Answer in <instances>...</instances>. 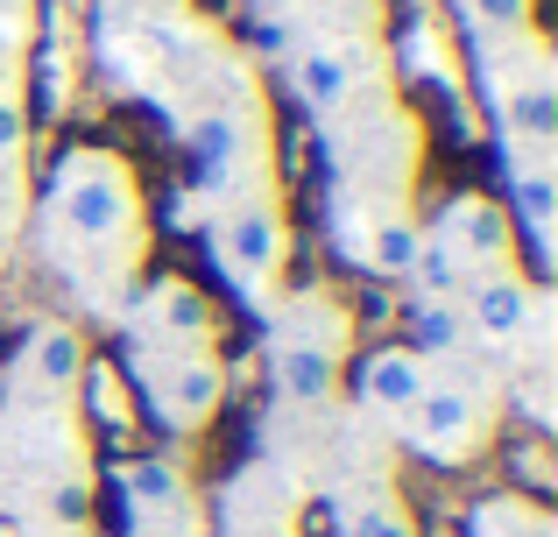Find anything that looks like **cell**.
I'll return each instance as SVG.
<instances>
[{"label":"cell","mask_w":558,"mask_h":537,"mask_svg":"<svg viewBox=\"0 0 558 537\" xmlns=\"http://www.w3.org/2000/svg\"><path fill=\"white\" fill-rule=\"evenodd\" d=\"M36 255L85 312H121V297L149 276L156 220L149 192H142L135 163L107 142H78L50 163V184L28 198V227Z\"/></svg>","instance_id":"1"},{"label":"cell","mask_w":558,"mask_h":537,"mask_svg":"<svg viewBox=\"0 0 558 537\" xmlns=\"http://www.w3.org/2000/svg\"><path fill=\"white\" fill-rule=\"evenodd\" d=\"M184 163L198 184L205 212L233 206V198H262L283 192L276 178V121H269V93H262L255 64L241 50H227L184 99Z\"/></svg>","instance_id":"2"},{"label":"cell","mask_w":558,"mask_h":537,"mask_svg":"<svg viewBox=\"0 0 558 537\" xmlns=\"http://www.w3.org/2000/svg\"><path fill=\"white\" fill-rule=\"evenodd\" d=\"M318 156H326V192L332 198L410 206L417 170H424V113L396 85H381V93L318 121Z\"/></svg>","instance_id":"3"},{"label":"cell","mask_w":558,"mask_h":537,"mask_svg":"<svg viewBox=\"0 0 558 537\" xmlns=\"http://www.w3.org/2000/svg\"><path fill=\"white\" fill-rule=\"evenodd\" d=\"M502 403H509V389H502V375H495V361L446 354V361H432L424 396L396 417L389 446H403L410 460H424V467H438V474L481 467V460L495 453V431H502Z\"/></svg>","instance_id":"4"},{"label":"cell","mask_w":558,"mask_h":537,"mask_svg":"<svg viewBox=\"0 0 558 537\" xmlns=\"http://www.w3.org/2000/svg\"><path fill=\"white\" fill-rule=\"evenodd\" d=\"M262 326H269V346H262L269 403H332L340 396V375L354 361V312L332 290H283L262 312Z\"/></svg>","instance_id":"5"},{"label":"cell","mask_w":558,"mask_h":537,"mask_svg":"<svg viewBox=\"0 0 558 537\" xmlns=\"http://www.w3.org/2000/svg\"><path fill=\"white\" fill-rule=\"evenodd\" d=\"M417 234H424V255H417V276H410V297L460 304L481 276L523 269V241L509 227L502 198H488V192H452L446 206H432L417 220Z\"/></svg>","instance_id":"6"},{"label":"cell","mask_w":558,"mask_h":537,"mask_svg":"<svg viewBox=\"0 0 558 537\" xmlns=\"http://www.w3.org/2000/svg\"><path fill=\"white\" fill-rule=\"evenodd\" d=\"M474 71L502 149H558V71L545 28L517 42H474Z\"/></svg>","instance_id":"7"},{"label":"cell","mask_w":558,"mask_h":537,"mask_svg":"<svg viewBox=\"0 0 558 537\" xmlns=\"http://www.w3.org/2000/svg\"><path fill=\"white\" fill-rule=\"evenodd\" d=\"M219 332V304L205 297L191 276H142L113 312V346L121 361H170V354H227Z\"/></svg>","instance_id":"8"},{"label":"cell","mask_w":558,"mask_h":537,"mask_svg":"<svg viewBox=\"0 0 558 537\" xmlns=\"http://www.w3.org/2000/svg\"><path fill=\"white\" fill-rule=\"evenodd\" d=\"M205 248H213L219 276L233 283V297H241L247 312H269V304L283 297V269H290V206H283V192L213 206L205 212Z\"/></svg>","instance_id":"9"},{"label":"cell","mask_w":558,"mask_h":537,"mask_svg":"<svg viewBox=\"0 0 558 537\" xmlns=\"http://www.w3.org/2000/svg\"><path fill=\"white\" fill-rule=\"evenodd\" d=\"M283 85L298 107H312V121L354 107L389 85V50H381V28H340V36H304L283 57Z\"/></svg>","instance_id":"10"},{"label":"cell","mask_w":558,"mask_h":537,"mask_svg":"<svg viewBox=\"0 0 558 537\" xmlns=\"http://www.w3.org/2000/svg\"><path fill=\"white\" fill-rule=\"evenodd\" d=\"M128 382L142 396V417H149L163 439H205L213 417L227 411V354H170V361H121Z\"/></svg>","instance_id":"11"},{"label":"cell","mask_w":558,"mask_h":537,"mask_svg":"<svg viewBox=\"0 0 558 537\" xmlns=\"http://www.w3.org/2000/svg\"><path fill=\"white\" fill-rule=\"evenodd\" d=\"M93 354H85V332L71 318H28L22 340H14L8 368H0V396H28V403H78Z\"/></svg>","instance_id":"12"},{"label":"cell","mask_w":558,"mask_h":537,"mask_svg":"<svg viewBox=\"0 0 558 537\" xmlns=\"http://www.w3.org/2000/svg\"><path fill=\"white\" fill-rule=\"evenodd\" d=\"M340 382H347V411H361L368 425L396 431V417H403L410 403L424 396V382H432V354H417L410 340H381L340 375Z\"/></svg>","instance_id":"13"},{"label":"cell","mask_w":558,"mask_h":537,"mask_svg":"<svg viewBox=\"0 0 558 537\" xmlns=\"http://www.w3.org/2000/svg\"><path fill=\"white\" fill-rule=\"evenodd\" d=\"M121 510L135 537H198V488H191V474L178 460L149 453L135 460V467H121Z\"/></svg>","instance_id":"14"},{"label":"cell","mask_w":558,"mask_h":537,"mask_svg":"<svg viewBox=\"0 0 558 537\" xmlns=\"http://www.w3.org/2000/svg\"><path fill=\"white\" fill-rule=\"evenodd\" d=\"M509 163V192H502V212L517 227V241L531 248V276L551 269V248H558V149H502Z\"/></svg>","instance_id":"15"},{"label":"cell","mask_w":558,"mask_h":537,"mask_svg":"<svg viewBox=\"0 0 558 537\" xmlns=\"http://www.w3.org/2000/svg\"><path fill=\"white\" fill-rule=\"evenodd\" d=\"M290 524H298V481L276 460L247 467L219 502V530L227 537H290Z\"/></svg>","instance_id":"16"},{"label":"cell","mask_w":558,"mask_h":537,"mask_svg":"<svg viewBox=\"0 0 558 537\" xmlns=\"http://www.w3.org/2000/svg\"><path fill=\"white\" fill-rule=\"evenodd\" d=\"M326 510H332V537H424L410 496L396 488V474H368V481L326 488Z\"/></svg>","instance_id":"17"},{"label":"cell","mask_w":558,"mask_h":537,"mask_svg":"<svg viewBox=\"0 0 558 537\" xmlns=\"http://www.w3.org/2000/svg\"><path fill=\"white\" fill-rule=\"evenodd\" d=\"M36 28H43V0H0V99H28Z\"/></svg>","instance_id":"18"},{"label":"cell","mask_w":558,"mask_h":537,"mask_svg":"<svg viewBox=\"0 0 558 537\" xmlns=\"http://www.w3.org/2000/svg\"><path fill=\"white\" fill-rule=\"evenodd\" d=\"M466 537H558V524L531 496H481L466 510Z\"/></svg>","instance_id":"19"},{"label":"cell","mask_w":558,"mask_h":537,"mask_svg":"<svg viewBox=\"0 0 558 537\" xmlns=\"http://www.w3.org/2000/svg\"><path fill=\"white\" fill-rule=\"evenodd\" d=\"M466 42H517L537 36V0H452Z\"/></svg>","instance_id":"20"},{"label":"cell","mask_w":558,"mask_h":537,"mask_svg":"<svg viewBox=\"0 0 558 537\" xmlns=\"http://www.w3.org/2000/svg\"><path fill=\"white\" fill-rule=\"evenodd\" d=\"M28 198H36V163H0V269L28 227Z\"/></svg>","instance_id":"21"},{"label":"cell","mask_w":558,"mask_h":537,"mask_svg":"<svg viewBox=\"0 0 558 537\" xmlns=\"http://www.w3.org/2000/svg\"><path fill=\"white\" fill-rule=\"evenodd\" d=\"M28 135H36L28 99H0V163H28Z\"/></svg>","instance_id":"22"},{"label":"cell","mask_w":558,"mask_h":537,"mask_svg":"<svg viewBox=\"0 0 558 537\" xmlns=\"http://www.w3.org/2000/svg\"><path fill=\"white\" fill-rule=\"evenodd\" d=\"M113 14H163V8H184V0H107Z\"/></svg>","instance_id":"23"}]
</instances>
